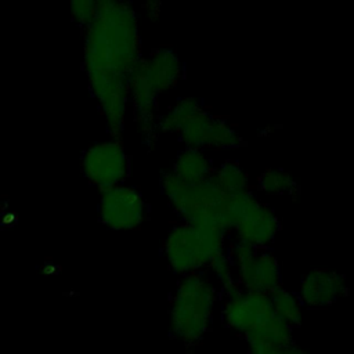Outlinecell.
Here are the masks:
<instances>
[{
	"instance_id": "cell-20",
	"label": "cell",
	"mask_w": 354,
	"mask_h": 354,
	"mask_svg": "<svg viewBox=\"0 0 354 354\" xmlns=\"http://www.w3.org/2000/svg\"><path fill=\"white\" fill-rule=\"evenodd\" d=\"M207 268L212 272L213 282L216 283L217 288H220V292L223 293L224 297L230 296L241 289L236 282L234 266H232V261H231L227 250L217 254L216 257H213L210 260Z\"/></svg>"
},
{
	"instance_id": "cell-14",
	"label": "cell",
	"mask_w": 354,
	"mask_h": 354,
	"mask_svg": "<svg viewBox=\"0 0 354 354\" xmlns=\"http://www.w3.org/2000/svg\"><path fill=\"white\" fill-rule=\"evenodd\" d=\"M243 337L248 343V353L281 348L293 344V328L274 315L266 324Z\"/></svg>"
},
{
	"instance_id": "cell-25",
	"label": "cell",
	"mask_w": 354,
	"mask_h": 354,
	"mask_svg": "<svg viewBox=\"0 0 354 354\" xmlns=\"http://www.w3.org/2000/svg\"><path fill=\"white\" fill-rule=\"evenodd\" d=\"M159 354H165V353H159Z\"/></svg>"
},
{
	"instance_id": "cell-15",
	"label": "cell",
	"mask_w": 354,
	"mask_h": 354,
	"mask_svg": "<svg viewBox=\"0 0 354 354\" xmlns=\"http://www.w3.org/2000/svg\"><path fill=\"white\" fill-rule=\"evenodd\" d=\"M213 170V160L206 155V152L189 147H185L176 155L171 166V171L180 180L188 184H195L210 178Z\"/></svg>"
},
{
	"instance_id": "cell-2",
	"label": "cell",
	"mask_w": 354,
	"mask_h": 354,
	"mask_svg": "<svg viewBox=\"0 0 354 354\" xmlns=\"http://www.w3.org/2000/svg\"><path fill=\"white\" fill-rule=\"evenodd\" d=\"M218 295L213 279L202 271L181 277L170 301L171 335L184 344L201 342L212 325Z\"/></svg>"
},
{
	"instance_id": "cell-17",
	"label": "cell",
	"mask_w": 354,
	"mask_h": 354,
	"mask_svg": "<svg viewBox=\"0 0 354 354\" xmlns=\"http://www.w3.org/2000/svg\"><path fill=\"white\" fill-rule=\"evenodd\" d=\"M213 181L227 195H235L250 191V180L246 170L232 159H228L218 166H214Z\"/></svg>"
},
{
	"instance_id": "cell-9",
	"label": "cell",
	"mask_w": 354,
	"mask_h": 354,
	"mask_svg": "<svg viewBox=\"0 0 354 354\" xmlns=\"http://www.w3.org/2000/svg\"><path fill=\"white\" fill-rule=\"evenodd\" d=\"M189 148L198 149H235L245 145L241 133L223 116L210 113L199 106L177 133Z\"/></svg>"
},
{
	"instance_id": "cell-5",
	"label": "cell",
	"mask_w": 354,
	"mask_h": 354,
	"mask_svg": "<svg viewBox=\"0 0 354 354\" xmlns=\"http://www.w3.org/2000/svg\"><path fill=\"white\" fill-rule=\"evenodd\" d=\"M227 217L235 239L256 249H267L277 236L281 221L272 207L256 198L252 191L230 195Z\"/></svg>"
},
{
	"instance_id": "cell-19",
	"label": "cell",
	"mask_w": 354,
	"mask_h": 354,
	"mask_svg": "<svg viewBox=\"0 0 354 354\" xmlns=\"http://www.w3.org/2000/svg\"><path fill=\"white\" fill-rule=\"evenodd\" d=\"M274 315L289 326H300L303 322V304L297 295L279 286L270 295Z\"/></svg>"
},
{
	"instance_id": "cell-18",
	"label": "cell",
	"mask_w": 354,
	"mask_h": 354,
	"mask_svg": "<svg viewBox=\"0 0 354 354\" xmlns=\"http://www.w3.org/2000/svg\"><path fill=\"white\" fill-rule=\"evenodd\" d=\"M202 106L201 100L192 95L178 98L171 106H169L162 115L158 116V131L159 133H178L187 119Z\"/></svg>"
},
{
	"instance_id": "cell-11",
	"label": "cell",
	"mask_w": 354,
	"mask_h": 354,
	"mask_svg": "<svg viewBox=\"0 0 354 354\" xmlns=\"http://www.w3.org/2000/svg\"><path fill=\"white\" fill-rule=\"evenodd\" d=\"M221 313L225 325L243 336L274 317L268 295L245 289L225 296Z\"/></svg>"
},
{
	"instance_id": "cell-21",
	"label": "cell",
	"mask_w": 354,
	"mask_h": 354,
	"mask_svg": "<svg viewBox=\"0 0 354 354\" xmlns=\"http://www.w3.org/2000/svg\"><path fill=\"white\" fill-rule=\"evenodd\" d=\"M72 18L82 25L87 26L97 14V1L93 0H73L71 1Z\"/></svg>"
},
{
	"instance_id": "cell-16",
	"label": "cell",
	"mask_w": 354,
	"mask_h": 354,
	"mask_svg": "<svg viewBox=\"0 0 354 354\" xmlns=\"http://www.w3.org/2000/svg\"><path fill=\"white\" fill-rule=\"evenodd\" d=\"M257 188L266 195H288L292 201H297L301 195V187L295 177L278 167L263 170L257 178Z\"/></svg>"
},
{
	"instance_id": "cell-6",
	"label": "cell",
	"mask_w": 354,
	"mask_h": 354,
	"mask_svg": "<svg viewBox=\"0 0 354 354\" xmlns=\"http://www.w3.org/2000/svg\"><path fill=\"white\" fill-rule=\"evenodd\" d=\"M227 253L241 289L270 295L281 286V266L272 252L235 239Z\"/></svg>"
},
{
	"instance_id": "cell-23",
	"label": "cell",
	"mask_w": 354,
	"mask_h": 354,
	"mask_svg": "<svg viewBox=\"0 0 354 354\" xmlns=\"http://www.w3.org/2000/svg\"><path fill=\"white\" fill-rule=\"evenodd\" d=\"M249 354H311L310 351L293 344H289L286 347H281V348H270V350H261V351H256V353H249Z\"/></svg>"
},
{
	"instance_id": "cell-3",
	"label": "cell",
	"mask_w": 354,
	"mask_h": 354,
	"mask_svg": "<svg viewBox=\"0 0 354 354\" xmlns=\"http://www.w3.org/2000/svg\"><path fill=\"white\" fill-rule=\"evenodd\" d=\"M160 187L170 206L183 221L212 224L227 234L231 231L227 217L230 195L216 185L212 176L205 181L188 184L169 170L162 173Z\"/></svg>"
},
{
	"instance_id": "cell-12",
	"label": "cell",
	"mask_w": 354,
	"mask_h": 354,
	"mask_svg": "<svg viewBox=\"0 0 354 354\" xmlns=\"http://www.w3.org/2000/svg\"><path fill=\"white\" fill-rule=\"evenodd\" d=\"M347 295L348 285L346 277L332 268H313L299 282L297 297L306 307H326Z\"/></svg>"
},
{
	"instance_id": "cell-4",
	"label": "cell",
	"mask_w": 354,
	"mask_h": 354,
	"mask_svg": "<svg viewBox=\"0 0 354 354\" xmlns=\"http://www.w3.org/2000/svg\"><path fill=\"white\" fill-rule=\"evenodd\" d=\"M227 232L212 224L181 221L171 227L163 241V256L169 268L188 275L206 268L213 257L227 250Z\"/></svg>"
},
{
	"instance_id": "cell-8",
	"label": "cell",
	"mask_w": 354,
	"mask_h": 354,
	"mask_svg": "<svg viewBox=\"0 0 354 354\" xmlns=\"http://www.w3.org/2000/svg\"><path fill=\"white\" fill-rule=\"evenodd\" d=\"M97 209L100 223L113 231L137 230L147 216L144 195L124 183L101 189Z\"/></svg>"
},
{
	"instance_id": "cell-13",
	"label": "cell",
	"mask_w": 354,
	"mask_h": 354,
	"mask_svg": "<svg viewBox=\"0 0 354 354\" xmlns=\"http://www.w3.org/2000/svg\"><path fill=\"white\" fill-rule=\"evenodd\" d=\"M141 64L158 95L176 87L184 76V64L171 48H155L147 57L142 55Z\"/></svg>"
},
{
	"instance_id": "cell-24",
	"label": "cell",
	"mask_w": 354,
	"mask_h": 354,
	"mask_svg": "<svg viewBox=\"0 0 354 354\" xmlns=\"http://www.w3.org/2000/svg\"><path fill=\"white\" fill-rule=\"evenodd\" d=\"M281 126H277V124H270V126H266L263 129L259 130V136L261 137H266V136H271L272 133H277V130L279 129Z\"/></svg>"
},
{
	"instance_id": "cell-10",
	"label": "cell",
	"mask_w": 354,
	"mask_h": 354,
	"mask_svg": "<svg viewBox=\"0 0 354 354\" xmlns=\"http://www.w3.org/2000/svg\"><path fill=\"white\" fill-rule=\"evenodd\" d=\"M158 100L159 95L148 82L140 59L129 76V105H131L134 123L142 142L149 149L156 145L159 137Z\"/></svg>"
},
{
	"instance_id": "cell-22",
	"label": "cell",
	"mask_w": 354,
	"mask_h": 354,
	"mask_svg": "<svg viewBox=\"0 0 354 354\" xmlns=\"http://www.w3.org/2000/svg\"><path fill=\"white\" fill-rule=\"evenodd\" d=\"M141 10H142V12L145 14V17H147L149 21L155 22V21H158L159 17H160L162 4H160V1H158V0H148V1H144V3L141 4Z\"/></svg>"
},
{
	"instance_id": "cell-1",
	"label": "cell",
	"mask_w": 354,
	"mask_h": 354,
	"mask_svg": "<svg viewBox=\"0 0 354 354\" xmlns=\"http://www.w3.org/2000/svg\"><path fill=\"white\" fill-rule=\"evenodd\" d=\"M142 57L138 17L127 1L100 0L84 26L83 68L112 138L123 140L129 111V76Z\"/></svg>"
},
{
	"instance_id": "cell-7",
	"label": "cell",
	"mask_w": 354,
	"mask_h": 354,
	"mask_svg": "<svg viewBox=\"0 0 354 354\" xmlns=\"http://www.w3.org/2000/svg\"><path fill=\"white\" fill-rule=\"evenodd\" d=\"M82 173L98 191L123 184L129 174V156L123 140L108 138L91 144L80 159Z\"/></svg>"
}]
</instances>
